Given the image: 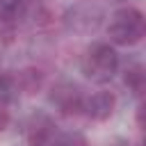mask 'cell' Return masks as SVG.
Masks as SVG:
<instances>
[{
	"mask_svg": "<svg viewBox=\"0 0 146 146\" xmlns=\"http://www.w3.org/2000/svg\"><path fill=\"white\" fill-rule=\"evenodd\" d=\"M80 71L91 82H110L119 71V52L105 41H94L80 57Z\"/></svg>",
	"mask_w": 146,
	"mask_h": 146,
	"instance_id": "obj_1",
	"label": "cell"
},
{
	"mask_svg": "<svg viewBox=\"0 0 146 146\" xmlns=\"http://www.w3.org/2000/svg\"><path fill=\"white\" fill-rule=\"evenodd\" d=\"M146 18L137 7H121L107 23V36L114 46H135L144 39Z\"/></svg>",
	"mask_w": 146,
	"mask_h": 146,
	"instance_id": "obj_2",
	"label": "cell"
},
{
	"mask_svg": "<svg viewBox=\"0 0 146 146\" xmlns=\"http://www.w3.org/2000/svg\"><path fill=\"white\" fill-rule=\"evenodd\" d=\"M103 18H105V11L100 5H96L91 0H82V2H75L66 9L64 25L73 34H91L100 27Z\"/></svg>",
	"mask_w": 146,
	"mask_h": 146,
	"instance_id": "obj_3",
	"label": "cell"
},
{
	"mask_svg": "<svg viewBox=\"0 0 146 146\" xmlns=\"http://www.w3.org/2000/svg\"><path fill=\"white\" fill-rule=\"evenodd\" d=\"M48 100L50 105L62 114V116H75L82 112V103H84V94L75 82L68 80H59L50 87L48 91Z\"/></svg>",
	"mask_w": 146,
	"mask_h": 146,
	"instance_id": "obj_4",
	"label": "cell"
},
{
	"mask_svg": "<svg viewBox=\"0 0 146 146\" xmlns=\"http://www.w3.org/2000/svg\"><path fill=\"white\" fill-rule=\"evenodd\" d=\"M55 119L43 112V110H34L27 119H25V139L27 146H50V141L55 139Z\"/></svg>",
	"mask_w": 146,
	"mask_h": 146,
	"instance_id": "obj_5",
	"label": "cell"
},
{
	"mask_svg": "<svg viewBox=\"0 0 146 146\" xmlns=\"http://www.w3.org/2000/svg\"><path fill=\"white\" fill-rule=\"evenodd\" d=\"M116 110V96L112 91H96L91 96H84V103H82V112L91 119V121H107Z\"/></svg>",
	"mask_w": 146,
	"mask_h": 146,
	"instance_id": "obj_6",
	"label": "cell"
},
{
	"mask_svg": "<svg viewBox=\"0 0 146 146\" xmlns=\"http://www.w3.org/2000/svg\"><path fill=\"white\" fill-rule=\"evenodd\" d=\"M14 80H16L18 94H36L43 87V73L39 68H34V66L21 68L18 73H14Z\"/></svg>",
	"mask_w": 146,
	"mask_h": 146,
	"instance_id": "obj_7",
	"label": "cell"
},
{
	"mask_svg": "<svg viewBox=\"0 0 146 146\" xmlns=\"http://www.w3.org/2000/svg\"><path fill=\"white\" fill-rule=\"evenodd\" d=\"M123 84L128 87V91L132 96H141L144 94V84H146V75H144V66L141 64H132L125 68L123 73Z\"/></svg>",
	"mask_w": 146,
	"mask_h": 146,
	"instance_id": "obj_8",
	"label": "cell"
},
{
	"mask_svg": "<svg viewBox=\"0 0 146 146\" xmlns=\"http://www.w3.org/2000/svg\"><path fill=\"white\" fill-rule=\"evenodd\" d=\"M25 14V0H0V25H16Z\"/></svg>",
	"mask_w": 146,
	"mask_h": 146,
	"instance_id": "obj_9",
	"label": "cell"
},
{
	"mask_svg": "<svg viewBox=\"0 0 146 146\" xmlns=\"http://www.w3.org/2000/svg\"><path fill=\"white\" fill-rule=\"evenodd\" d=\"M18 98V87L14 80V73H0V103L9 105Z\"/></svg>",
	"mask_w": 146,
	"mask_h": 146,
	"instance_id": "obj_10",
	"label": "cell"
},
{
	"mask_svg": "<svg viewBox=\"0 0 146 146\" xmlns=\"http://www.w3.org/2000/svg\"><path fill=\"white\" fill-rule=\"evenodd\" d=\"M50 146H89V144L80 132H62V135H55Z\"/></svg>",
	"mask_w": 146,
	"mask_h": 146,
	"instance_id": "obj_11",
	"label": "cell"
},
{
	"mask_svg": "<svg viewBox=\"0 0 146 146\" xmlns=\"http://www.w3.org/2000/svg\"><path fill=\"white\" fill-rule=\"evenodd\" d=\"M16 34V25H0V41L2 43H11Z\"/></svg>",
	"mask_w": 146,
	"mask_h": 146,
	"instance_id": "obj_12",
	"label": "cell"
},
{
	"mask_svg": "<svg viewBox=\"0 0 146 146\" xmlns=\"http://www.w3.org/2000/svg\"><path fill=\"white\" fill-rule=\"evenodd\" d=\"M9 121H11V114H9L7 105H2V103H0V132H2V130H7Z\"/></svg>",
	"mask_w": 146,
	"mask_h": 146,
	"instance_id": "obj_13",
	"label": "cell"
},
{
	"mask_svg": "<svg viewBox=\"0 0 146 146\" xmlns=\"http://www.w3.org/2000/svg\"><path fill=\"white\" fill-rule=\"evenodd\" d=\"M110 146H132V144H130L128 139H123V137H116V139H114Z\"/></svg>",
	"mask_w": 146,
	"mask_h": 146,
	"instance_id": "obj_14",
	"label": "cell"
},
{
	"mask_svg": "<svg viewBox=\"0 0 146 146\" xmlns=\"http://www.w3.org/2000/svg\"><path fill=\"white\" fill-rule=\"evenodd\" d=\"M0 64H2V59H0ZM0 73H2V71H0Z\"/></svg>",
	"mask_w": 146,
	"mask_h": 146,
	"instance_id": "obj_15",
	"label": "cell"
}]
</instances>
